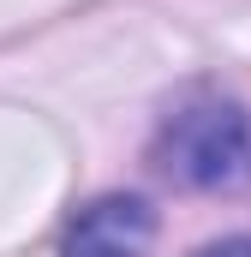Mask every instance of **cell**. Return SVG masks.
Masks as SVG:
<instances>
[{"instance_id":"obj_3","label":"cell","mask_w":251,"mask_h":257,"mask_svg":"<svg viewBox=\"0 0 251 257\" xmlns=\"http://www.w3.org/2000/svg\"><path fill=\"white\" fill-rule=\"evenodd\" d=\"M191 257H251V233H233V239H209V245H197Z\"/></svg>"},{"instance_id":"obj_1","label":"cell","mask_w":251,"mask_h":257,"mask_svg":"<svg viewBox=\"0 0 251 257\" xmlns=\"http://www.w3.org/2000/svg\"><path fill=\"white\" fill-rule=\"evenodd\" d=\"M156 168L191 192H233L251 180V114L239 102L197 96L156 132Z\"/></svg>"},{"instance_id":"obj_2","label":"cell","mask_w":251,"mask_h":257,"mask_svg":"<svg viewBox=\"0 0 251 257\" xmlns=\"http://www.w3.org/2000/svg\"><path fill=\"white\" fill-rule=\"evenodd\" d=\"M150 245H156V209L132 192H108L66 221L60 257H150Z\"/></svg>"}]
</instances>
